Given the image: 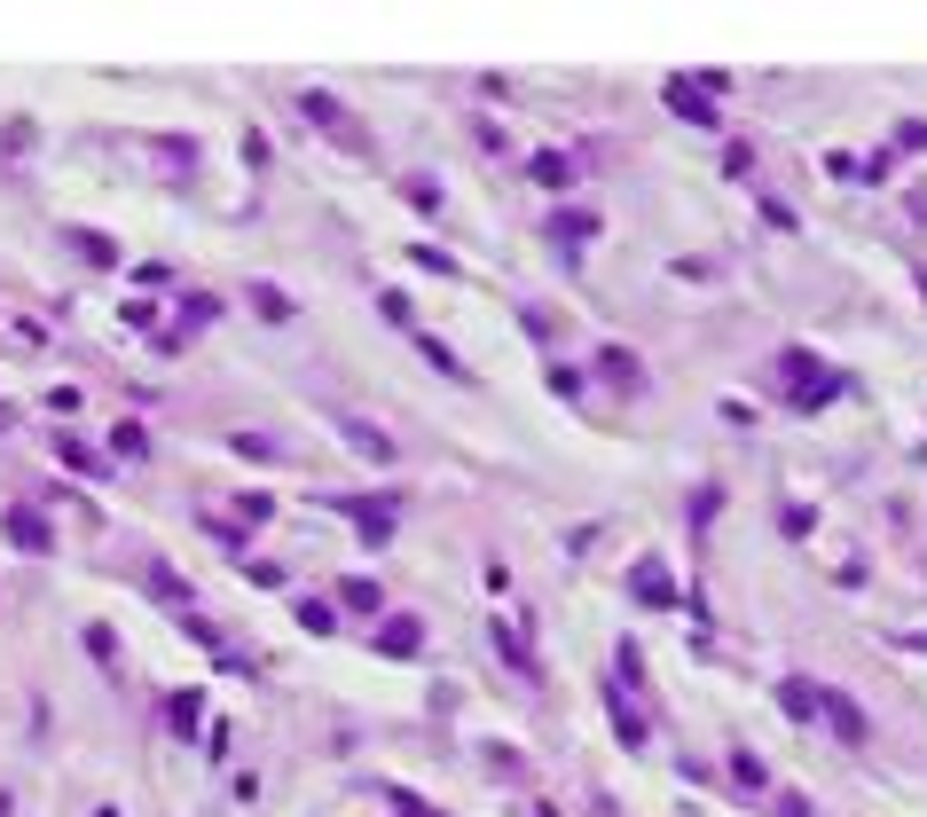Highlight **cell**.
Wrapping results in <instances>:
<instances>
[{"label": "cell", "mask_w": 927, "mask_h": 817, "mask_svg": "<svg viewBox=\"0 0 927 817\" xmlns=\"http://www.w3.org/2000/svg\"><path fill=\"white\" fill-rule=\"evenodd\" d=\"M9 535H16V550H48V527H40V511H9Z\"/></svg>", "instance_id": "obj_1"}]
</instances>
